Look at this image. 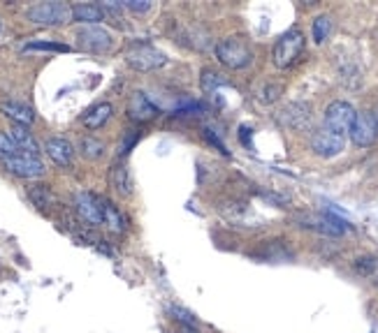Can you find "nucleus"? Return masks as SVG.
<instances>
[{
	"mask_svg": "<svg viewBox=\"0 0 378 333\" xmlns=\"http://www.w3.org/2000/svg\"><path fill=\"white\" fill-rule=\"evenodd\" d=\"M302 49H304V35H302V31L293 28V31L283 33L281 38L276 40V44H274V65L281 67V70L290 67L293 62L300 58Z\"/></svg>",
	"mask_w": 378,
	"mask_h": 333,
	"instance_id": "f03ea898",
	"label": "nucleus"
},
{
	"mask_svg": "<svg viewBox=\"0 0 378 333\" xmlns=\"http://www.w3.org/2000/svg\"><path fill=\"white\" fill-rule=\"evenodd\" d=\"M0 111H3L14 125H23V128H28V125L35 121V111L31 109L28 104H23V102L7 100V102L0 104Z\"/></svg>",
	"mask_w": 378,
	"mask_h": 333,
	"instance_id": "2eb2a0df",
	"label": "nucleus"
},
{
	"mask_svg": "<svg viewBox=\"0 0 378 333\" xmlns=\"http://www.w3.org/2000/svg\"><path fill=\"white\" fill-rule=\"evenodd\" d=\"M103 224L112 234H121L125 229V220H123V213L116 209L112 202L103 200Z\"/></svg>",
	"mask_w": 378,
	"mask_h": 333,
	"instance_id": "aec40b11",
	"label": "nucleus"
},
{
	"mask_svg": "<svg viewBox=\"0 0 378 333\" xmlns=\"http://www.w3.org/2000/svg\"><path fill=\"white\" fill-rule=\"evenodd\" d=\"M75 211L79 218H82L86 224H91V227L103 224V200L100 197H95L86 190L77 192L75 195Z\"/></svg>",
	"mask_w": 378,
	"mask_h": 333,
	"instance_id": "9d476101",
	"label": "nucleus"
},
{
	"mask_svg": "<svg viewBox=\"0 0 378 333\" xmlns=\"http://www.w3.org/2000/svg\"><path fill=\"white\" fill-rule=\"evenodd\" d=\"M378 137V121H376V114L372 111H362L357 114V119L353 123V130H350V139H353L355 146L364 148V146H372Z\"/></svg>",
	"mask_w": 378,
	"mask_h": 333,
	"instance_id": "9b49d317",
	"label": "nucleus"
},
{
	"mask_svg": "<svg viewBox=\"0 0 378 333\" xmlns=\"http://www.w3.org/2000/svg\"><path fill=\"white\" fill-rule=\"evenodd\" d=\"M332 33V19L327 14L322 16H316V21H313L311 26V35H313V42L316 44H322L327 40V35Z\"/></svg>",
	"mask_w": 378,
	"mask_h": 333,
	"instance_id": "4be33fe9",
	"label": "nucleus"
},
{
	"mask_svg": "<svg viewBox=\"0 0 378 333\" xmlns=\"http://www.w3.org/2000/svg\"><path fill=\"white\" fill-rule=\"evenodd\" d=\"M5 169L19 178H40L44 174V165L40 158L28 155V153H19L14 158H5L3 160Z\"/></svg>",
	"mask_w": 378,
	"mask_h": 333,
	"instance_id": "1a4fd4ad",
	"label": "nucleus"
},
{
	"mask_svg": "<svg viewBox=\"0 0 378 333\" xmlns=\"http://www.w3.org/2000/svg\"><path fill=\"white\" fill-rule=\"evenodd\" d=\"M44 151H47V155L56 162L58 167H70L72 158H75V148H72V143L68 139H63V137L47 139V143H44Z\"/></svg>",
	"mask_w": 378,
	"mask_h": 333,
	"instance_id": "4468645a",
	"label": "nucleus"
},
{
	"mask_svg": "<svg viewBox=\"0 0 378 333\" xmlns=\"http://www.w3.org/2000/svg\"><path fill=\"white\" fill-rule=\"evenodd\" d=\"M355 271L359 275H372L376 271V259L374 257H359L355 262Z\"/></svg>",
	"mask_w": 378,
	"mask_h": 333,
	"instance_id": "cd10ccee",
	"label": "nucleus"
},
{
	"mask_svg": "<svg viewBox=\"0 0 378 333\" xmlns=\"http://www.w3.org/2000/svg\"><path fill=\"white\" fill-rule=\"evenodd\" d=\"M19 146L14 143V139L10 137V134H5V132H0V158H14V155H19Z\"/></svg>",
	"mask_w": 378,
	"mask_h": 333,
	"instance_id": "b1692460",
	"label": "nucleus"
},
{
	"mask_svg": "<svg viewBox=\"0 0 378 333\" xmlns=\"http://www.w3.org/2000/svg\"><path fill=\"white\" fill-rule=\"evenodd\" d=\"M216 58H219L225 67L241 70V67L251 65V60H253V49H251V44L241 38V35H232V38H225L216 44Z\"/></svg>",
	"mask_w": 378,
	"mask_h": 333,
	"instance_id": "f257e3e1",
	"label": "nucleus"
},
{
	"mask_svg": "<svg viewBox=\"0 0 378 333\" xmlns=\"http://www.w3.org/2000/svg\"><path fill=\"white\" fill-rule=\"evenodd\" d=\"M297 222H300V227L325 234V236H341L348 227L344 220L332 213H307V215H300Z\"/></svg>",
	"mask_w": 378,
	"mask_h": 333,
	"instance_id": "423d86ee",
	"label": "nucleus"
},
{
	"mask_svg": "<svg viewBox=\"0 0 378 333\" xmlns=\"http://www.w3.org/2000/svg\"><path fill=\"white\" fill-rule=\"evenodd\" d=\"M112 104L110 102H100V104H95L93 109H88L84 114V125L88 130H98V128H103V125L112 119Z\"/></svg>",
	"mask_w": 378,
	"mask_h": 333,
	"instance_id": "6ab92c4d",
	"label": "nucleus"
},
{
	"mask_svg": "<svg viewBox=\"0 0 378 333\" xmlns=\"http://www.w3.org/2000/svg\"><path fill=\"white\" fill-rule=\"evenodd\" d=\"M28 19L38 26H63L72 21V7L68 3H38L28 7Z\"/></svg>",
	"mask_w": 378,
	"mask_h": 333,
	"instance_id": "7ed1b4c3",
	"label": "nucleus"
},
{
	"mask_svg": "<svg viewBox=\"0 0 378 333\" xmlns=\"http://www.w3.org/2000/svg\"><path fill=\"white\" fill-rule=\"evenodd\" d=\"M344 146H346V137H341V134L332 132L327 128L316 130L311 137V148L320 158H335L344 151Z\"/></svg>",
	"mask_w": 378,
	"mask_h": 333,
	"instance_id": "6e6552de",
	"label": "nucleus"
},
{
	"mask_svg": "<svg viewBox=\"0 0 378 333\" xmlns=\"http://www.w3.org/2000/svg\"><path fill=\"white\" fill-rule=\"evenodd\" d=\"M7 134L14 139V143L19 146L21 153H28V155H35V158L40 155V146H38V141L33 139V134L28 132V128H23V125H12Z\"/></svg>",
	"mask_w": 378,
	"mask_h": 333,
	"instance_id": "a211bd4d",
	"label": "nucleus"
},
{
	"mask_svg": "<svg viewBox=\"0 0 378 333\" xmlns=\"http://www.w3.org/2000/svg\"><path fill=\"white\" fill-rule=\"evenodd\" d=\"M219 86H225V79L221 75H216V72H211V70H204L202 72V88H204V91L214 93Z\"/></svg>",
	"mask_w": 378,
	"mask_h": 333,
	"instance_id": "393cba45",
	"label": "nucleus"
},
{
	"mask_svg": "<svg viewBox=\"0 0 378 333\" xmlns=\"http://www.w3.org/2000/svg\"><path fill=\"white\" fill-rule=\"evenodd\" d=\"M28 197H31V202L38 206L40 211H47V209H51L53 204H56V197L51 195V190L47 185H31L28 187Z\"/></svg>",
	"mask_w": 378,
	"mask_h": 333,
	"instance_id": "412c9836",
	"label": "nucleus"
},
{
	"mask_svg": "<svg viewBox=\"0 0 378 333\" xmlns=\"http://www.w3.org/2000/svg\"><path fill=\"white\" fill-rule=\"evenodd\" d=\"M123 7H125V10H130V12H149L151 3H149V0H125Z\"/></svg>",
	"mask_w": 378,
	"mask_h": 333,
	"instance_id": "c756f323",
	"label": "nucleus"
},
{
	"mask_svg": "<svg viewBox=\"0 0 378 333\" xmlns=\"http://www.w3.org/2000/svg\"><path fill=\"white\" fill-rule=\"evenodd\" d=\"M125 62L137 72H154V70L165 65L167 56L163 51L149 47V44H140V47H135L125 53Z\"/></svg>",
	"mask_w": 378,
	"mask_h": 333,
	"instance_id": "0eeeda50",
	"label": "nucleus"
},
{
	"mask_svg": "<svg viewBox=\"0 0 378 333\" xmlns=\"http://www.w3.org/2000/svg\"><path fill=\"white\" fill-rule=\"evenodd\" d=\"M278 95H281V86H278V84H267L263 91H260V100H263V102H274V100H278Z\"/></svg>",
	"mask_w": 378,
	"mask_h": 333,
	"instance_id": "c85d7f7f",
	"label": "nucleus"
},
{
	"mask_svg": "<svg viewBox=\"0 0 378 333\" xmlns=\"http://www.w3.org/2000/svg\"><path fill=\"white\" fill-rule=\"evenodd\" d=\"M179 329H182V333H197L195 327H179Z\"/></svg>",
	"mask_w": 378,
	"mask_h": 333,
	"instance_id": "2f4dec72",
	"label": "nucleus"
},
{
	"mask_svg": "<svg viewBox=\"0 0 378 333\" xmlns=\"http://www.w3.org/2000/svg\"><path fill=\"white\" fill-rule=\"evenodd\" d=\"M79 148H82V155L88 160H98L105 155V143L95 137H84L82 143H79Z\"/></svg>",
	"mask_w": 378,
	"mask_h": 333,
	"instance_id": "5701e85b",
	"label": "nucleus"
},
{
	"mask_svg": "<svg viewBox=\"0 0 378 333\" xmlns=\"http://www.w3.org/2000/svg\"><path fill=\"white\" fill-rule=\"evenodd\" d=\"M77 44L82 51L88 53H107L114 47V38L110 31H105L103 26H84L77 33Z\"/></svg>",
	"mask_w": 378,
	"mask_h": 333,
	"instance_id": "39448f33",
	"label": "nucleus"
},
{
	"mask_svg": "<svg viewBox=\"0 0 378 333\" xmlns=\"http://www.w3.org/2000/svg\"><path fill=\"white\" fill-rule=\"evenodd\" d=\"M105 19V12L100 5L93 3H79L72 7V21L77 23H86V26H98Z\"/></svg>",
	"mask_w": 378,
	"mask_h": 333,
	"instance_id": "dca6fc26",
	"label": "nucleus"
},
{
	"mask_svg": "<svg viewBox=\"0 0 378 333\" xmlns=\"http://www.w3.org/2000/svg\"><path fill=\"white\" fill-rule=\"evenodd\" d=\"M128 116L135 123H149L158 116V107L149 100L144 93H132L128 100Z\"/></svg>",
	"mask_w": 378,
	"mask_h": 333,
	"instance_id": "ddd939ff",
	"label": "nucleus"
},
{
	"mask_svg": "<svg viewBox=\"0 0 378 333\" xmlns=\"http://www.w3.org/2000/svg\"><path fill=\"white\" fill-rule=\"evenodd\" d=\"M135 141H137V132H128V134H125V139H123V143H121V148H119V153H121V155H123V153H128V148L132 146V143Z\"/></svg>",
	"mask_w": 378,
	"mask_h": 333,
	"instance_id": "7c9ffc66",
	"label": "nucleus"
},
{
	"mask_svg": "<svg viewBox=\"0 0 378 333\" xmlns=\"http://www.w3.org/2000/svg\"><path fill=\"white\" fill-rule=\"evenodd\" d=\"M355 119H357V111L353 109V104H348V102L337 100L325 109V128L341 134V137H346V134L353 130Z\"/></svg>",
	"mask_w": 378,
	"mask_h": 333,
	"instance_id": "20e7f679",
	"label": "nucleus"
},
{
	"mask_svg": "<svg viewBox=\"0 0 378 333\" xmlns=\"http://www.w3.org/2000/svg\"><path fill=\"white\" fill-rule=\"evenodd\" d=\"M110 183L119 195H123V197L132 195V178H130L128 167H125L123 162H116V165L110 169Z\"/></svg>",
	"mask_w": 378,
	"mask_h": 333,
	"instance_id": "f3484780",
	"label": "nucleus"
},
{
	"mask_svg": "<svg viewBox=\"0 0 378 333\" xmlns=\"http://www.w3.org/2000/svg\"><path fill=\"white\" fill-rule=\"evenodd\" d=\"M169 312L174 315V320L179 322V327H197L195 315H191V312L184 310V308H179V305H172V308H169Z\"/></svg>",
	"mask_w": 378,
	"mask_h": 333,
	"instance_id": "bb28decb",
	"label": "nucleus"
},
{
	"mask_svg": "<svg viewBox=\"0 0 378 333\" xmlns=\"http://www.w3.org/2000/svg\"><path fill=\"white\" fill-rule=\"evenodd\" d=\"M278 123L288 130H307L311 123V104L309 102H290L278 111Z\"/></svg>",
	"mask_w": 378,
	"mask_h": 333,
	"instance_id": "f8f14e48",
	"label": "nucleus"
},
{
	"mask_svg": "<svg viewBox=\"0 0 378 333\" xmlns=\"http://www.w3.org/2000/svg\"><path fill=\"white\" fill-rule=\"evenodd\" d=\"M23 51H70L68 44H56V42H31V44H26V49Z\"/></svg>",
	"mask_w": 378,
	"mask_h": 333,
	"instance_id": "a878e982",
	"label": "nucleus"
}]
</instances>
